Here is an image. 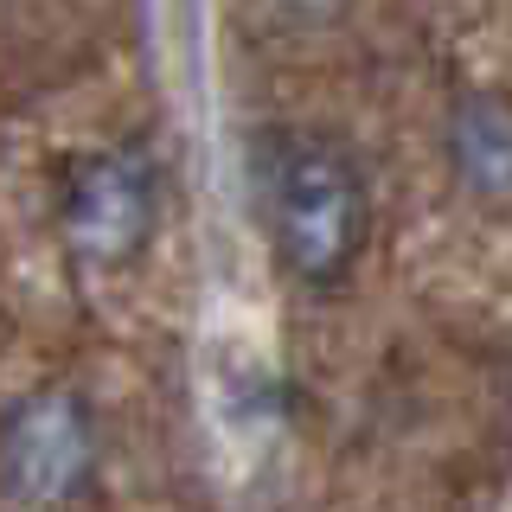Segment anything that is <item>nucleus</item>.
<instances>
[{
    "label": "nucleus",
    "instance_id": "1",
    "mask_svg": "<svg viewBox=\"0 0 512 512\" xmlns=\"http://www.w3.org/2000/svg\"><path fill=\"white\" fill-rule=\"evenodd\" d=\"M276 244L282 256L301 269L308 282L340 276L359 250L365 231V199L359 180H352L346 154L327 148V141H288V154L276 160Z\"/></svg>",
    "mask_w": 512,
    "mask_h": 512
},
{
    "label": "nucleus",
    "instance_id": "2",
    "mask_svg": "<svg viewBox=\"0 0 512 512\" xmlns=\"http://www.w3.org/2000/svg\"><path fill=\"white\" fill-rule=\"evenodd\" d=\"M90 461V423L77 410V397L39 391L0 429V480L13 500H64L84 480Z\"/></svg>",
    "mask_w": 512,
    "mask_h": 512
},
{
    "label": "nucleus",
    "instance_id": "3",
    "mask_svg": "<svg viewBox=\"0 0 512 512\" xmlns=\"http://www.w3.org/2000/svg\"><path fill=\"white\" fill-rule=\"evenodd\" d=\"M64 231H71V250L90 256V263L128 256L148 231V173L128 154L90 160L71 180V199H64Z\"/></svg>",
    "mask_w": 512,
    "mask_h": 512
},
{
    "label": "nucleus",
    "instance_id": "4",
    "mask_svg": "<svg viewBox=\"0 0 512 512\" xmlns=\"http://www.w3.org/2000/svg\"><path fill=\"white\" fill-rule=\"evenodd\" d=\"M455 167L480 199H512V109L474 96L455 116Z\"/></svg>",
    "mask_w": 512,
    "mask_h": 512
},
{
    "label": "nucleus",
    "instance_id": "5",
    "mask_svg": "<svg viewBox=\"0 0 512 512\" xmlns=\"http://www.w3.org/2000/svg\"><path fill=\"white\" fill-rule=\"evenodd\" d=\"M212 410L231 436L263 442L276 429V378L244 346H212Z\"/></svg>",
    "mask_w": 512,
    "mask_h": 512
}]
</instances>
